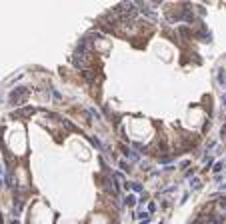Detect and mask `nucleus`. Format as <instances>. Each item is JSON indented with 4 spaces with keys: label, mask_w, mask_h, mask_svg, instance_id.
Returning <instances> with one entry per match:
<instances>
[{
    "label": "nucleus",
    "mask_w": 226,
    "mask_h": 224,
    "mask_svg": "<svg viewBox=\"0 0 226 224\" xmlns=\"http://www.w3.org/2000/svg\"><path fill=\"white\" fill-rule=\"evenodd\" d=\"M182 20H186V22H194V12L190 10V6H184V8H182Z\"/></svg>",
    "instance_id": "4"
},
{
    "label": "nucleus",
    "mask_w": 226,
    "mask_h": 224,
    "mask_svg": "<svg viewBox=\"0 0 226 224\" xmlns=\"http://www.w3.org/2000/svg\"><path fill=\"white\" fill-rule=\"evenodd\" d=\"M124 188L126 190H134V192H142L144 190L142 184H138V182H124Z\"/></svg>",
    "instance_id": "5"
},
{
    "label": "nucleus",
    "mask_w": 226,
    "mask_h": 224,
    "mask_svg": "<svg viewBox=\"0 0 226 224\" xmlns=\"http://www.w3.org/2000/svg\"><path fill=\"white\" fill-rule=\"evenodd\" d=\"M28 98V88L26 86H18L10 92V104H22Z\"/></svg>",
    "instance_id": "1"
},
{
    "label": "nucleus",
    "mask_w": 226,
    "mask_h": 224,
    "mask_svg": "<svg viewBox=\"0 0 226 224\" xmlns=\"http://www.w3.org/2000/svg\"><path fill=\"white\" fill-rule=\"evenodd\" d=\"M122 152H124V156H126V158H130V160H138V154H136V152H132V150H130V148H126V146H122Z\"/></svg>",
    "instance_id": "6"
},
{
    "label": "nucleus",
    "mask_w": 226,
    "mask_h": 224,
    "mask_svg": "<svg viewBox=\"0 0 226 224\" xmlns=\"http://www.w3.org/2000/svg\"><path fill=\"white\" fill-rule=\"evenodd\" d=\"M72 64H74L76 68H80V70H86V66H88V56L74 54V56H72Z\"/></svg>",
    "instance_id": "2"
},
{
    "label": "nucleus",
    "mask_w": 226,
    "mask_h": 224,
    "mask_svg": "<svg viewBox=\"0 0 226 224\" xmlns=\"http://www.w3.org/2000/svg\"><path fill=\"white\" fill-rule=\"evenodd\" d=\"M212 162H214V160H212V156H208V158H206V168H208V166H212Z\"/></svg>",
    "instance_id": "21"
},
{
    "label": "nucleus",
    "mask_w": 226,
    "mask_h": 224,
    "mask_svg": "<svg viewBox=\"0 0 226 224\" xmlns=\"http://www.w3.org/2000/svg\"><path fill=\"white\" fill-rule=\"evenodd\" d=\"M134 148H136V150H140V152H148V146H144V144H138V142L134 144Z\"/></svg>",
    "instance_id": "13"
},
{
    "label": "nucleus",
    "mask_w": 226,
    "mask_h": 224,
    "mask_svg": "<svg viewBox=\"0 0 226 224\" xmlns=\"http://www.w3.org/2000/svg\"><path fill=\"white\" fill-rule=\"evenodd\" d=\"M62 122H64V126H66V128H70V130H74V126H72V122H68V120H62Z\"/></svg>",
    "instance_id": "18"
},
{
    "label": "nucleus",
    "mask_w": 226,
    "mask_h": 224,
    "mask_svg": "<svg viewBox=\"0 0 226 224\" xmlns=\"http://www.w3.org/2000/svg\"><path fill=\"white\" fill-rule=\"evenodd\" d=\"M120 168H122V170H128V172H130V164H128L126 160H120Z\"/></svg>",
    "instance_id": "14"
},
{
    "label": "nucleus",
    "mask_w": 226,
    "mask_h": 224,
    "mask_svg": "<svg viewBox=\"0 0 226 224\" xmlns=\"http://www.w3.org/2000/svg\"><path fill=\"white\" fill-rule=\"evenodd\" d=\"M148 212H150V214L156 212V204H154V202H148Z\"/></svg>",
    "instance_id": "16"
},
{
    "label": "nucleus",
    "mask_w": 226,
    "mask_h": 224,
    "mask_svg": "<svg viewBox=\"0 0 226 224\" xmlns=\"http://www.w3.org/2000/svg\"><path fill=\"white\" fill-rule=\"evenodd\" d=\"M220 136H222V138H226V124L222 126V130H220Z\"/></svg>",
    "instance_id": "22"
},
{
    "label": "nucleus",
    "mask_w": 226,
    "mask_h": 224,
    "mask_svg": "<svg viewBox=\"0 0 226 224\" xmlns=\"http://www.w3.org/2000/svg\"><path fill=\"white\" fill-rule=\"evenodd\" d=\"M180 34H182V36H190V32H188V28H180Z\"/></svg>",
    "instance_id": "20"
},
{
    "label": "nucleus",
    "mask_w": 226,
    "mask_h": 224,
    "mask_svg": "<svg viewBox=\"0 0 226 224\" xmlns=\"http://www.w3.org/2000/svg\"><path fill=\"white\" fill-rule=\"evenodd\" d=\"M222 104H224V108H226V96H224V98H222Z\"/></svg>",
    "instance_id": "23"
},
{
    "label": "nucleus",
    "mask_w": 226,
    "mask_h": 224,
    "mask_svg": "<svg viewBox=\"0 0 226 224\" xmlns=\"http://www.w3.org/2000/svg\"><path fill=\"white\" fill-rule=\"evenodd\" d=\"M82 76H84L88 82H94V80H96V74H94V72H90V70H82Z\"/></svg>",
    "instance_id": "7"
},
{
    "label": "nucleus",
    "mask_w": 226,
    "mask_h": 224,
    "mask_svg": "<svg viewBox=\"0 0 226 224\" xmlns=\"http://www.w3.org/2000/svg\"><path fill=\"white\" fill-rule=\"evenodd\" d=\"M224 166H226V160H224Z\"/></svg>",
    "instance_id": "26"
},
{
    "label": "nucleus",
    "mask_w": 226,
    "mask_h": 224,
    "mask_svg": "<svg viewBox=\"0 0 226 224\" xmlns=\"http://www.w3.org/2000/svg\"><path fill=\"white\" fill-rule=\"evenodd\" d=\"M30 112H34V108H26V110H20V112H16V114H18V116H28ZM16 114H14V116H16Z\"/></svg>",
    "instance_id": "12"
},
{
    "label": "nucleus",
    "mask_w": 226,
    "mask_h": 224,
    "mask_svg": "<svg viewBox=\"0 0 226 224\" xmlns=\"http://www.w3.org/2000/svg\"><path fill=\"white\" fill-rule=\"evenodd\" d=\"M218 208L220 210H226V196H220L218 198Z\"/></svg>",
    "instance_id": "11"
},
{
    "label": "nucleus",
    "mask_w": 226,
    "mask_h": 224,
    "mask_svg": "<svg viewBox=\"0 0 226 224\" xmlns=\"http://www.w3.org/2000/svg\"><path fill=\"white\" fill-rule=\"evenodd\" d=\"M218 80H220V84H222V86H226V74H224V70H222V68L218 70Z\"/></svg>",
    "instance_id": "8"
},
{
    "label": "nucleus",
    "mask_w": 226,
    "mask_h": 224,
    "mask_svg": "<svg viewBox=\"0 0 226 224\" xmlns=\"http://www.w3.org/2000/svg\"><path fill=\"white\" fill-rule=\"evenodd\" d=\"M124 202H126V204H128V206H134V204H136V196H132V194H128V196H126V200H124Z\"/></svg>",
    "instance_id": "10"
},
{
    "label": "nucleus",
    "mask_w": 226,
    "mask_h": 224,
    "mask_svg": "<svg viewBox=\"0 0 226 224\" xmlns=\"http://www.w3.org/2000/svg\"><path fill=\"white\" fill-rule=\"evenodd\" d=\"M2 184H4V180H2V178H0V186H2Z\"/></svg>",
    "instance_id": "25"
},
{
    "label": "nucleus",
    "mask_w": 226,
    "mask_h": 224,
    "mask_svg": "<svg viewBox=\"0 0 226 224\" xmlns=\"http://www.w3.org/2000/svg\"><path fill=\"white\" fill-rule=\"evenodd\" d=\"M10 224H20V222H18V220H12V222H10Z\"/></svg>",
    "instance_id": "24"
},
{
    "label": "nucleus",
    "mask_w": 226,
    "mask_h": 224,
    "mask_svg": "<svg viewBox=\"0 0 226 224\" xmlns=\"http://www.w3.org/2000/svg\"><path fill=\"white\" fill-rule=\"evenodd\" d=\"M114 180H124V174L122 172H114Z\"/></svg>",
    "instance_id": "17"
},
{
    "label": "nucleus",
    "mask_w": 226,
    "mask_h": 224,
    "mask_svg": "<svg viewBox=\"0 0 226 224\" xmlns=\"http://www.w3.org/2000/svg\"><path fill=\"white\" fill-rule=\"evenodd\" d=\"M88 52H90V42H88V38H82V40L78 42L76 54H80V56H88Z\"/></svg>",
    "instance_id": "3"
},
{
    "label": "nucleus",
    "mask_w": 226,
    "mask_h": 224,
    "mask_svg": "<svg viewBox=\"0 0 226 224\" xmlns=\"http://www.w3.org/2000/svg\"><path fill=\"white\" fill-rule=\"evenodd\" d=\"M190 186H192L194 190H200V188H202V184H200V180H196V178H192V180H190Z\"/></svg>",
    "instance_id": "9"
},
{
    "label": "nucleus",
    "mask_w": 226,
    "mask_h": 224,
    "mask_svg": "<svg viewBox=\"0 0 226 224\" xmlns=\"http://www.w3.org/2000/svg\"><path fill=\"white\" fill-rule=\"evenodd\" d=\"M222 170V162H218V164H214V172H220Z\"/></svg>",
    "instance_id": "19"
},
{
    "label": "nucleus",
    "mask_w": 226,
    "mask_h": 224,
    "mask_svg": "<svg viewBox=\"0 0 226 224\" xmlns=\"http://www.w3.org/2000/svg\"><path fill=\"white\" fill-rule=\"evenodd\" d=\"M160 224H162V222H160Z\"/></svg>",
    "instance_id": "27"
},
{
    "label": "nucleus",
    "mask_w": 226,
    "mask_h": 224,
    "mask_svg": "<svg viewBox=\"0 0 226 224\" xmlns=\"http://www.w3.org/2000/svg\"><path fill=\"white\" fill-rule=\"evenodd\" d=\"M92 142H94V146H96V148H100V150L104 148V146H102V142H100L98 138H92Z\"/></svg>",
    "instance_id": "15"
}]
</instances>
